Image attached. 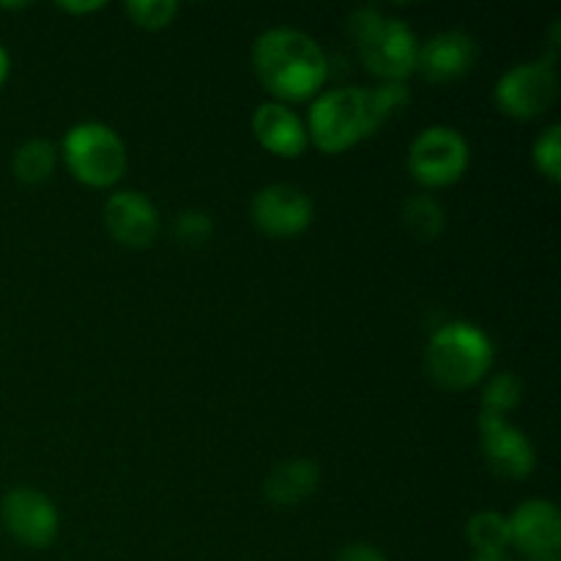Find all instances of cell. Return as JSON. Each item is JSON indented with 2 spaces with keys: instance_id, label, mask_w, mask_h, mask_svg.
<instances>
[{
  "instance_id": "6da1fadb",
  "label": "cell",
  "mask_w": 561,
  "mask_h": 561,
  "mask_svg": "<svg viewBox=\"0 0 561 561\" xmlns=\"http://www.w3.org/2000/svg\"><path fill=\"white\" fill-rule=\"evenodd\" d=\"M257 80L272 96L301 102L327 80V55L312 36L296 27H272L252 47Z\"/></svg>"
},
{
  "instance_id": "7a4b0ae2",
  "label": "cell",
  "mask_w": 561,
  "mask_h": 561,
  "mask_svg": "<svg viewBox=\"0 0 561 561\" xmlns=\"http://www.w3.org/2000/svg\"><path fill=\"white\" fill-rule=\"evenodd\" d=\"M351 38L356 42L362 60L373 75L387 82H403L416 71V42L414 31L400 16L383 14L381 9H359L351 16Z\"/></svg>"
},
{
  "instance_id": "3957f363",
  "label": "cell",
  "mask_w": 561,
  "mask_h": 561,
  "mask_svg": "<svg viewBox=\"0 0 561 561\" xmlns=\"http://www.w3.org/2000/svg\"><path fill=\"white\" fill-rule=\"evenodd\" d=\"M493 343L480 327L466 321L447 323L431 337L425 370L442 389H469L491 370Z\"/></svg>"
},
{
  "instance_id": "277c9868",
  "label": "cell",
  "mask_w": 561,
  "mask_h": 561,
  "mask_svg": "<svg viewBox=\"0 0 561 561\" xmlns=\"http://www.w3.org/2000/svg\"><path fill=\"white\" fill-rule=\"evenodd\" d=\"M376 129L365 88H334L312 104L307 137H312L323 153H340Z\"/></svg>"
},
{
  "instance_id": "5b68a950",
  "label": "cell",
  "mask_w": 561,
  "mask_h": 561,
  "mask_svg": "<svg viewBox=\"0 0 561 561\" xmlns=\"http://www.w3.org/2000/svg\"><path fill=\"white\" fill-rule=\"evenodd\" d=\"M64 157L77 181L110 186L126 173V146L110 126L85 121L66 131Z\"/></svg>"
},
{
  "instance_id": "8992f818",
  "label": "cell",
  "mask_w": 561,
  "mask_h": 561,
  "mask_svg": "<svg viewBox=\"0 0 561 561\" xmlns=\"http://www.w3.org/2000/svg\"><path fill=\"white\" fill-rule=\"evenodd\" d=\"M469 168V146L453 126H427L409 151V170L420 184L449 186Z\"/></svg>"
},
{
  "instance_id": "52a82bcc",
  "label": "cell",
  "mask_w": 561,
  "mask_h": 561,
  "mask_svg": "<svg viewBox=\"0 0 561 561\" xmlns=\"http://www.w3.org/2000/svg\"><path fill=\"white\" fill-rule=\"evenodd\" d=\"M557 71L546 60H529V64L513 66L496 82V104L510 118H537L557 102Z\"/></svg>"
},
{
  "instance_id": "ba28073f",
  "label": "cell",
  "mask_w": 561,
  "mask_h": 561,
  "mask_svg": "<svg viewBox=\"0 0 561 561\" xmlns=\"http://www.w3.org/2000/svg\"><path fill=\"white\" fill-rule=\"evenodd\" d=\"M510 546L526 561H561V515L548 499H529L507 518Z\"/></svg>"
},
{
  "instance_id": "9c48e42d",
  "label": "cell",
  "mask_w": 561,
  "mask_h": 561,
  "mask_svg": "<svg viewBox=\"0 0 561 561\" xmlns=\"http://www.w3.org/2000/svg\"><path fill=\"white\" fill-rule=\"evenodd\" d=\"M5 531L27 548H47L58 535V510L33 488H14L0 502Z\"/></svg>"
},
{
  "instance_id": "30bf717a",
  "label": "cell",
  "mask_w": 561,
  "mask_h": 561,
  "mask_svg": "<svg viewBox=\"0 0 561 561\" xmlns=\"http://www.w3.org/2000/svg\"><path fill=\"white\" fill-rule=\"evenodd\" d=\"M482 433V455L488 460V469L502 480H524L535 471L537 455L526 433L510 425L504 416L480 414Z\"/></svg>"
},
{
  "instance_id": "8fae6325",
  "label": "cell",
  "mask_w": 561,
  "mask_h": 561,
  "mask_svg": "<svg viewBox=\"0 0 561 561\" xmlns=\"http://www.w3.org/2000/svg\"><path fill=\"white\" fill-rule=\"evenodd\" d=\"M252 219L257 228L274 239H290L310 228L312 201L290 184H272L252 201Z\"/></svg>"
},
{
  "instance_id": "7c38bea8",
  "label": "cell",
  "mask_w": 561,
  "mask_h": 561,
  "mask_svg": "<svg viewBox=\"0 0 561 561\" xmlns=\"http://www.w3.org/2000/svg\"><path fill=\"white\" fill-rule=\"evenodd\" d=\"M110 236L124 247H151L159 233V214L146 195L135 190L115 192L104 206Z\"/></svg>"
},
{
  "instance_id": "4fadbf2b",
  "label": "cell",
  "mask_w": 561,
  "mask_h": 561,
  "mask_svg": "<svg viewBox=\"0 0 561 561\" xmlns=\"http://www.w3.org/2000/svg\"><path fill=\"white\" fill-rule=\"evenodd\" d=\"M477 60V42L463 31H442L416 53V71L431 82H453L463 77Z\"/></svg>"
},
{
  "instance_id": "5bb4252c",
  "label": "cell",
  "mask_w": 561,
  "mask_h": 561,
  "mask_svg": "<svg viewBox=\"0 0 561 561\" xmlns=\"http://www.w3.org/2000/svg\"><path fill=\"white\" fill-rule=\"evenodd\" d=\"M252 131H255L257 142L266 151L288 159L301 157L307 142H310L299 115L279 102H266L255 110V115H252Z\"/></svg>"
},
{
  "instance_id": "9a60e30c",
  "label": "cell",
  "mask_w": 561,
  "mask_h": 561,
  "mask_svg": "<svg viewBox=\"0 0 561 561\" xmlns=\"http://www.w3.org/2000/svg\"><path fill=\"white\" fill-rule=\"evenodd\" d=\"M318 477L321 474H318V466L312 460H285L266 477L263 491H266L268 502L277 504V507H296L316 491Z\"/></svg>"
},
{
  "instance_id": "2e32d148",
  "label": "cell",
  "mask_w": 561,
  "mask_h": 561,
  "mask_svg": "<svg viewBox=\"0 0 561 561\" xmlns=\"http://www.w3.org/2000/svg\"><path fill=\"white\" fill-rule=\"evenodd\" d=\"M403 222L414 239L433 241L444 230V208L433 197L414 195L403 203Z\"/></svg>"
},
{
  "instance_id": "e0dca14e",
  "label": "cell",
  "mask_w": 561,
  "mask_h": 561,
  "mask_svg": "<svg viewBox=\"0 0 561 561\" xmlns=\"http://www.w3.org/2000/svg\"><path fill=\"white\" fill-rule=\"evenodd\" d=\"M55 159L58 151L49 140H27L25 146H20V151L14 153V173L16 179L25 181V184H42L49 179V173L55 170Z\"/></svg>"
},
{
  "instance_id": "ac0fdd59",
  "label": "cell",
  "mask_w": 561,
  "mask_h": 561,
  "mask_svg": "<svg viewBox=\"0 0 561 561\" xmlns=\"http://www.w3.org/2000/svg\"><path fill=\"white\" fill-rule=\"evenodd\" d=\"M466 537L474 546L477 553H496L507 551L510 546V524L499 513H477L466 526Z\"/></svg>"
},
{
  "instance_id": "d6986e66",
  "label": "cell",
  "mask_w": 561,
  "mask_h": 561,
  "mask_svg": "<svg viewBox=\"0 0 561 561\" xmlns=\"http://www.w3.org/2000/svg\"><path fill=\"white\" fill-rule=\"evenodd\" d=\"M520 398H524V381L515 373H499L496 378H491L485 394H482V414L507 420V414L520 403Z\"/></svg>"
},
{
  "instance_id": "ffe728a7",
  "label": "cell",
  "mask_w": 561,
  "mask_h": 561,
  "mask_svg": "<svg viewBox=\"0 0 561 561\" xmlns=\"http://www.w3.org/2000/svg\"><path fill=\"white\" fill-rule=\"evenodd\" d=\"M126 14L131 16V22L137 27L159 31V27H168L175 20L179 3L175 0H129L126 3Z\"/></svg>"
},
{
  "instance_id": "44dd1931",
  "label": "cell",
  "mask_w": 561,
  "mask_h": 561,
  "mask_svg": "<svg viewBox=\"0 0 561 561\" xmlns=\"http://www.w3.org/2000/svg\"><path fill=\"white\" fill-rule=\"evenodd\" d=\"M531 157H535L537 170H540L548 181L559 184L561 179V126L559 124L548 126V129L537 137Z\"/></svg>"
},
{
  "instance_id": "7402d4cb",
  "label": "cell",
  "mask_w": 561,
  "mask_h": 561,
  "mask_svg": "<svg viewBox=\"0 0 561 561\" xmlns=\"http://www.w3.org/2000/svg\"><path fill=\"white\" fill-rule=\"evenodd\" d=\"M214 233V222L203 211H184L175 217V236L184 244H203Z\"/></svg>"
},
{
  "instance_id": "603a6c76",
  "label": "cell",
  "mask_w": 561,
  "mask_h": 561,
  "mask_svg": "<svg viewBox=\"0 0 561 561\" xmlns=\"http://www.w3.org/2000/svg\"><path fill=\"white\" fill-rule=\"evenodd\" d=\"M337 561H387V559H383L376 548L356 542V546L345 548V551L337 557Z\"/></svg>"
},
{
  "instance_id": "cb8c5ba5",
  "label": "cell",
  "mask_w": 561,
  "mask_h": 561,
  "mask_svg": "<svg viewBox=\"0 0 561 561\" xmlns=\"http://www.w3.org/2000/svg\"><path fill=\"white\" fill-rule=\"evenodd\" d=\"M60 9L71 11V14H88V11L104 9V0H93V3H60Z\"/></svg>"
},
{
  "instance_id": "d4e9b609",
  "label": "cell",
  "mask_w": 561,
  "mask_h": 561,
  "mask_svg": "<svg viewBox=\"0 0 561 561\" xmlns=\"http://www.w3.org/2000/svg\"><path fill=\"white\" fill-rule=\"evenodd\" d=\"M474 561H513L507 551H496V553H477Z\"/></svg>"
},
{
  "instance_id": "484cf974",
  "label": "cell",
  "mask_w": 561,
  "mask_h": 561,
  "mask_svg": "<svg viewBox=\"0 0 561 561\" xmlns=\"http://www.w3.org/2000/svg\"><path fill=\"white\" fill-rule=\"evenodd\" d=\"M5 77H9V53L0 47V88H3Z\"/></svg>"
}]
</instances>
